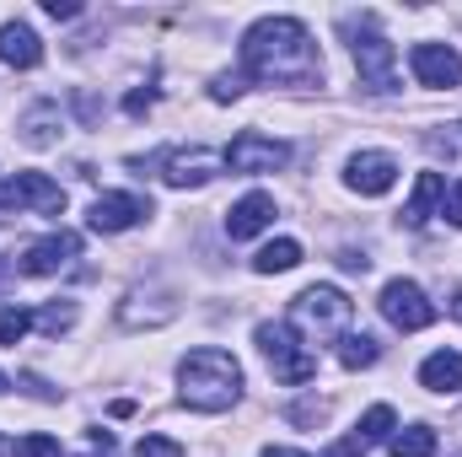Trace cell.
<instances>
[{
    "mask_svg": "<svg viewBox=\"0 0 462 457\" xmlns=\"http://www.w3.org/2000/svg\"><path fill=\"white\" fill-rule=\"evenodd\" d=\"M145 216H151V200H140V194H97L92 210H87V227L92 231H129V227H140Z\"/></svg>",
    "mask_w": 462,
    "mask_h": 457,
    "instance_id": "obj_12",
    "label": "cell"
},
{
    "mask_svg": "<svg viewBox=\"0 0 462 457\" xmlns=\"http://www.w3.org/2000/svg\"><path fill=\"white\" fill-rule=\"evenodd\" d=\"M38 210V216H60L65 210V189L54 183V178H43V173H16L5 189H0V221H5V210Z\"/></svg>",
    "mask_w": 462,
    "mask_h": 457,
    "instance_id": "obj_9",
    "label": "cell"
},
{
    "mask_svg": "<svg viewBox=\"0 0 462 457\" xmlns=\"http://www.w3.org/2000/svg\"><path fill=\"white\" fill-rule=\"evenodd\" d=\"M409 65H414L420 87H457L462 81V54L452 43H414Z\"/></svg>",
    "mask_w": 462,
    "mask_h": 457,
    "instance_id": "obj_11",
    "label": "cell"
},
{
    "mask_svg": "<svg viewBox=\"0 0 462 457\" xmlns=\"http://www.w3.org/2000/svg\"><path fill=\"white\" fill-rule=\"evenodd\" d=\"M16 129H22V140H27L32 151H43V145H54V140H60V108H54V103H32V108L22 114Z\"/></svg>",
    "mask_w": 462,
    "mask_h": 457,
    "instance_id": "obj_18",
    "label": "cell"
},
{
    "mask_svg": "<svg viewBox=\"0 0 462 457\" xmlns=\"http://www.w3.org/2000/svg\"><path fill=\"white\" fill-rule=\"evenodd\" d=\"M345 183L355 194H387V189L398 183V162H393L387 151H360V156H349Z\"/></svg>",
    "mask_w": 462,
    "mask_h": 457,
    "instance_id": "obj_13",
    "label": "cell"
},
{
    "mask_svg": "<svg viewBox=\"0 0 462 457\" xmlns=\"http://www.w3.org/2000/svg\"><path fill=\"white\" fill-rule=\"evenodd\" d=\"M420 382H425L430 393H457L462 387V355L457 350H436V355L420 366Z\"/></svg>",
    "mask_w": 462,
    "mask_h": 457,
    "instance_id": "obj_17",
    "label": "cell"
},
{
    "mask_svg": "<svg viewBox=\"0 0 462 457\" xmlns=\"http://www.w3.org/2000/svg\"><path fill=\"white\" fill-rule=\"evenodd\" d=\"M87 457H114V431H92V452Z\"/></svg>",
    "mask_w": 462,
    "mask_h": 457,
    "instance_id": "obj_33",
    "label": "cell"
},
{
    "mask_svg": "<svg viewBox=\"0 0 462 457\" xmlns=\"http://www.w3.org/2000/svg\"><path fill=\"white\" fill-rule=\"evenodd\" d=\"M291 420H296V425H318V420H323V404H296Z\"/></svg>",
    "mask_w": 462,
    "mask_h": 457,
    "instance_id": "obj_32",
    "label": "cell"
},
{
    "mask_svg": "<svg viewBox=\"0 0 462 457\" xmlns=\"http://www.w3.org/2000/svg\"><path fill=\"white\" fill-rule=\"evenodd\" d=\"M360 452H365V442H360V436L349 431L345 442H339V447H328V452H323V457H360Z\"/></svg>",
    "mask_w": 462,
    "mask_h": 457,
    "instance_id": "obj_31",
    "label": "cell"
},
{
    "mask_svg": "<svg viewBox=\"0 0 462 457\" xmlns=\"http://www.w3.org/2000/svg\"><path fill=\"white\" fill-rule=\"evenodd\" d=\"M43 60V43L27 22H5L0 27V65H16V70H32Z\"/></svg>",
    "mask_w": 462,
    "mask_h": 457,
    "instance_id": "obj_15",
    "label": "cell"
},
{
    "mask_svg": "<svg viewBox=\"0 0 462 457\" xmlns=\"http://www.w3.org/2000/svg\"><path fill=\"white\" fill-rule=\"evenodd\" d=\"M296 264H301V242H291V237L269 242V247L253 258V269H258V275H285V269H296Z\"/></svg>",
    "mask_w": 462,
    "mask_h": 457,
    "instance_id": "obj_19",
    "label": "cell"
},
{
    "mask_svg": "<svg viewBox=\"0 0 462 457\" xmlns=\"http://www.w3.org/2000/svg\"><path fill=\"white\" fill-rule=\"evenodd\" d=\"M296 323L312 334V340H334V334H345L349 318H355V302H349L339 285H307L301 296H296Z\"/></svg>",
    "mask_w": 462,
    "mask_h": 457,
    "instance_id": "obj_5",
    "label": "cell"
},
{
    "mask_svg": "<svg viewBox=\"0 0 462 457\" xmlns=\"http://www.w3.org/2000/svg\"><path fill=\"white\" fill-rule=\"evenodd\" d=\"M387 452L393 457H436V431L430 425H409V431H398L387 442Z\"/></svg>",
    "mask_w": 462,
    "mask_h": 457,
    "instance_id": "obj_21",
    "label": "cell"
},
{
    "mask_svg": "<svg viewBox=\"0 0 462 457\" xmlns=\"http://www.w3.org/2000/svg\"><path fill=\"white\" fill-rule=\"evenodd\" d=\"M134 457H183V447H178L172 436H140Z\"/></svg>",
    "mask_w": 462,
    "mask_h": 457,
    "instance_id": "obj_26",
    "label": "cell"
},
{
    "mask_svg": "<svg viewBox=\"0 0 462 457\" xmlns=\"http://www.w3.org/2000/svg\"><path fill=\"white\" fill-rule=\"evenodd\" d=\"M27 329H32V312H22V307H0V344H22Z\"/></svg>",
    "mask_w": 462,
    "mask_h": 457,
    "instance_id": "obj_24",
    "label": "cell"
},
{
    "mask_svg": "<svg viewBox=\"0 0 462 457\" xmlns=\"http://www.w3.org/2000/svg\"><path fill=\"white\" fill-rule=\"evenodd\" d=\"M349 54H355L365 92H398V49L376 33L371 16H360V27H349Z\"/></svg>",
    "mask_w": 462,
    "mask_h": 457,
    "instance_id": "obj_3",
    "label": "cell"
},
{
    "mask_svg": "<svg viewBox=\"0 0 462 457\" xmlns=\"http://www.w3.org/2000/svg\"><path fill=\"white\" fill-rule=\"evenodd\" d=\"M258 350H263V360L274 366V377L280 382H291V387H301V382H312L318 377V355L301 344V334L291 329V323H258Z\"/></svg>",
    "mask_w": 462,
    "mask_h": 457,
    "instance_id": "obj_4",
    "label": "cell"
},
{
    "mask_svg": "<svg viewBox=\"0 0 462 457\" xmlns=\"http://www.w3.org/2000/svg\"><path fill=\"white\" fill-rule=\"evenodd\" d=\"M242 76L269 87H312L323 81V54L296 16H263L242 33Z\"/></svg>",
    "mask_w": 462,
    "mask_h": 457,
    "instance_id": "obj_1",
    "label": "cell"
},
{
    "mask_svg": "<svg viewBox=\"0 0 462 457\" xmlns=\"http://www.w3.org/2000/svg\"><path fill=\"white\" fill-rule=\"evenodd\" d=\"M291 162V145L285 140H274V135H258V129H242L236 140L226 145V167L231 173H280Z\"/></svg>",
    "mask_w": 462,
    "mask_h": 457,
    "instance_id": "obj_7",
    "label": "cell"
},
{
    "mask_svg": "<svg viewBox=\"0 0 462 457\" xmlns=\"http://www.w3.org/2000/svg\"><path fill=\"white\" fill-rule=\"evenodd\" d=\"M242 92H247V76H216V87H210V98H216V103H231V98H242Z\"/></svg>",
    "mask_w": 462,
    "mask_h": 457,
    "instance_id": "obj_27",
    "label": "cell"
},
{
    "mask_svg": "<svg viewBox=\"0 0 462 457\" xmlns=\"http://www.w3.org/2000/svg\"><path fill=\"white\" fill-rule=\"evenodd\" d=\"M0 457H11V447H5V442H0Z\"/></svg>",
    "mask_w": 462,
    "mask_h": 457,
    "instance_id": "obj_37",
    "label": "cell"
},
{
    "mask_svg": "<svg viewBox=\"0 0 462 457\" xmlns=\"http://www.w3.org/2000/svg\"><path fill=\"white\" fill-rule=\"evenodd\" d=\"M441 216H447L452 227H462V178L452 183V189H447V205H441Z\"/></svg>",
    "mask_w": 462,
    "mask_h": 457,
    "instance_id": "obj_29",
    "label": "cell"
},
{
    "mask_svg": "<svg viewBox=\"0 0 462 457\" xmlns=\"http://www.w3.org/2000/svg\"><path fill=\"white\" fill-rule=\"evenodd\" d=\"M393 431H398V415H393V404H376V409H365L360 415V425H355V436L371 447V442H393Z\"/></svg>",
    "mask_w": 462,
    "mask_h": 457,
    "instance_id": "obj_20",
    "label": "cell"
},
{
    "mask_svg": "<svg viewBox=\"0 0 462 457\" xmlns=\"http://www.w3.org/2000/svg\"><path fill=\"white\" fill-rule=\"evenodd\" d=\"M32 323H38L43 334H65V329L76 323V302H49L43 312H32Z\"/></svg>",
    "mask_w": 462,
    "mask_h": 457,
    "instance_id": "obj_23",
    "label": "cell"
},
{
    "mask_svg": "<svg viewBox=\"0 0 462 457\" xmlns=\"http://www.w3.org/2000/svg\"><path fill=\"white\" fill-rule=\"evenodd\" d=\"M376 307H382V318H387L393 329H403V334H420V329L436 323V307L425 302V291H420L414 280H387Z\"/></svg>",
    "mask_w": 462,
    "mask_h": 457,
    "instance_id": "obj_6",
    "label": "cell"
},
{
    "mask_svg": "<svg viewBox=\"0 0 462 457\" xmlns=\"http://www.w3.org/2000/svg\"><path fill=\"white\" fill-rule=\"evenodd\" d=\"M43 11H49L54 22H70V16H81V5H76V0H43Z\"/></svg>",
    "mask_w": 462,
    "mask_h": 457,
    "instance_id": "obj_30",
    "label": "cell"
},
{
    "mask_svg": "<svg viewBox=\"0 0 462 457\" xmlns=\"http://www.w3.org/2000/svg\"><path fill=\"white\" fill-rule=\"evenodd\" d=\"M263 457H307V452H291V447H263Z\"/></svg>",
    "mask_w": 462,
    "mask_h": 457,
    "instance_id": "obj_35",
    "label": "cell"
},
{
    "mask_svg": "<svg viewBox=\"0 0 462 457\" xmlns=\"http://www.w3.org/2000/svg\"><path fill=\"white\" fill-rule=\"evenodd\" d=\"M76 258H81V237H76V231H54V237L27 242L22 258H16V269H22V275H60V269H70Z\"/></svg>",
    "mask_w": 462,
    "mask_h": 457,
    "instance_id": "obj_10",
    "label": "cell"
},
{
    "mask_svg": "<svg viewBox=\"0 0 462 457\" xmlns=\"http://www.w3.org/2000/svg\"><path fill=\"white\" fill-rule=\"evenodd\" d=\"M452 318H457V323H462V291H457V296H452Z\"/></svg>",
    "mask_w": 462,
    "mask_h": 457,
    "instance_id": "obj_36",
    "label": "cell"
},
{
    "mask_svg": "<svg viewBox=\"0 0 462 457\" xmlns=\"http://www.w3.org/2000/svg\"><path fill=\"white\" fill-rule=\"evenodd\" d=\"M11 457H65V447H60L54 436H22V442L11 447Z\"/></svg>",
    "mask_w": 462,
    "mask_h": 457,
    "instance_id": "obj_25",
    "label": "cell"
},
{
    "mask_svg": "<svg viewBox=\"0 0 462 457\" xmlns=\"http://www.w3.org/2000/svg\"><path fill=\"white\" fill-rule=\"evenodd\" d=\"M0 393H5V377H0Z\"/></svg>",
    "mask_w": 462,
    "mask_h": 457,
    "instance_id": "obj_38",
    "label": "cell"
},
{
    "mask_svg": "<svg viewBox=\"0 0 462 457\" xmlns=\"http://www.w3.org/2000/svg\"><path fill=\"white\" fill-rule=\"evenodd\" d=\"M151 103H156V87H140V92H129V98H124V114L145 118V114H151Z\"/></svg>",
    "mask_w": 462,
    "mask_h": 457,
    "instance_id": "obj_28",
    "label": "cell"
},
{
    "mask_svg": "<svg viewBox=\"0 0 462 457\" xmlns=\"http://www.w3.org/2000/svg\"><path fill=\"white\" fill-rule=\"evenodd\" d=\"M269 221H274V200L269 194H242L226 210V237L231 242H247V237H258Z\"/></svg>",
    "mask_w": 462,
    "mask_h": 457,
    "instance_id": "obj_14",
    "label": "cell"
},
{
    "mask_svg": "<svg viewBox=\"0 0 462 457\" xmlns=\"http://www.w3.org/2000/svg\"><path fill=\"white\" fill-rule=\"evenodd\" d=\"M436 205H447V178H441V173H420L414 200L403 205V227H425V221L436 216Z\"/></svg>",
    "mask_w": 462,
    "mask_h": 457,
    "instance_id": "obj_16",
    "label": "cell"
},
{
    "mask_svg": "<svg viewBox=\"0 0 462 457\" xmlns=\"http://www.w3.org/2000/svg\"><path fill=\"white\" fill-rule=\"evenodd\" d=\"M178 398L189 409H199V415L231 409L242 398V366H236V355L231 350H216V344L183 355V366H178Z\"/></svg>",
    "mask_w": 462,
    "mask_h": 457,
    "instance_id": "obj_2",
    "label": "cell"
},
{
    "mask_svg": "<svg viewBox=\"0 0 462 457\" xmlns=\"http://www.w3.org/2000/svg\"><path fill=\"white\" fill-rule=\"evenodd\" d=\"M156 167H162V178H167L172 189H205V183L226 167V151L189 145V151H167V156H156Z\"/></svg>",
    "mask_w": 462,
    "mask_h": 457,
    "instance_id": "obj_8",
    "label": "cell"
},
{
    "mask_svg": "<svg viewBox=\"0 0 462 457\" xmlns=\"http://www.w3.org/2000/svg\"><path fill=\"white\" fill-rule=\"evenodd\" d=\"M339 264H345V269H360V275L371 269V258H365V253H339Z\"/></svg>",
    "mask_w": 462,
    "mask_h": 457,
    "instance_id": "obj_34",
    "label": "cell"
},
{
    "mask_svg": "<svg viewBox=\"0 0 462 457\" xmlns=\"http://www.w3.org/2000/svg\"><path fill=\"white\" fill-rule=\"evenodd\" d=\"M339 360H345L349 371L376 366V360H382V344L371 340V334H345V340H339Z\"/></svg>",
    "mask_w": 462,
    "mask_h": 457,
    "instance_id": "obj_22",
    "label": "cell"
}]
</instances>
